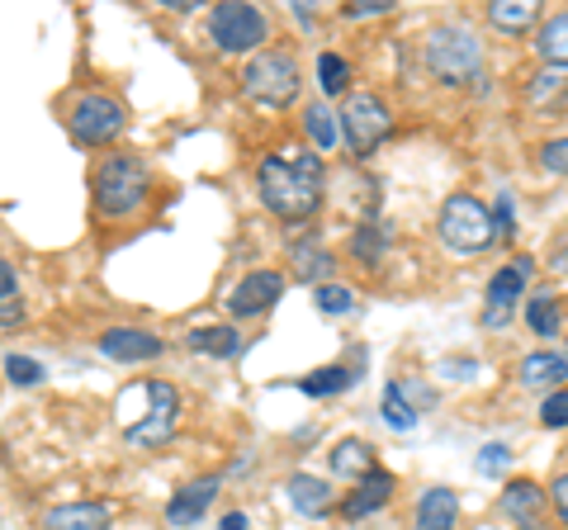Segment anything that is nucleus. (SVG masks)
Here are the masks:
<instances>
[{
  "instance_id": "nucleus-1",
  "label": "nucleus",
  "mask_w": 568,
  "mask_h": 530,
  "mask_svg": "<svg viewBox=\"0 0 568 530\" xmlns=\"http://www.w3.org/2000/svg\"><path fill=\"white\" fill-rule=\"evenodd\" d=\"M256 190H261V204L271 208L275 218H284V223L313 218L317 204H323V190H327L323 156H317L313 147L271 152L256 171Z\"/></svg>"
},
{
  "instance_id": "nucleus-2",
  "label": "nucleus",
  "mask_w": 568,
  "mask_h": 530,
  "mask_svg": "<svg viewBox=\"0 0 568 530\" xmlns=\"http://www.w3.org/2000/svg\"><path fill=\"white\" fill-rule=\"evenodd\" d=\"M148 162L142 156H104L100 171H95V204L100 214L110 218H129L133 208H142V200H148Z\"/></svg>"
},
{
  "instance_id": "nucleus-3",
  "label": "nucleus",
  "mask_w": 568,
  "mask_h": 530,
  "mask_svg": "<svg viewBox=\"0 0 568 530\" xmlns=\"http://www.w3.org/2000/svg\"><path fill=\"white\" fill-rule=\"evenodd\" d=\"M440 242L459 256H474V252H488L497 242L493 233V218L488 208L474 200V194H450L446 208H440Z\"/></svg>"
},
{
  "instance_id": "nucleus-4",
  "label": "nucleus",
  "mask_w": 568,
  "mask_h": 530,
  "mask_svg": "<svg viewBox=\"0 0 568 530\" xmlns=\"http://www.w3.org/2000/svg\"><path fill=\"white\" fill-rule=\"evenodd\" d=\"M478 62H484V52H478V39L469 29L446 24V29H436L432 39H426V67L436 72V81L465 85V81L478 77Z\"/></svg>"
},
{
  "instance_id": "nucleus-5",
  "label": "nucleus",
  "mask_w": 568,
  "mask_h": 530,
  "mask_svg": "<svg viewBox=\"0 0 568 530\" xmlns=\"http://www.w3.org/2000/svg\"><path fill=\"white\" fill-rule=\"evenodd\" d=\"M298 62L284 58V52H261V58L242 72V95L256 104H271V110H284V104L298 100Z\"/></svg>"
},
{
  "instance_id": "nucleus-6",
  "label": "nucleus",
  "mask_w": 568,
  "mask_h": 530,
  "mask_svg": "<svg viewBox=\"0 0 568 530\" xmlns=\"http://www.w3.org/2000/svg\"><path fill=\"white\" fill-rule=\"evenodd\" d=\"M388 129H394V119H388V104L379 95H369V91L351 95L346 110L336 114V133H346V143H351L355 156L375 152L384 137H388Z\"/></svg>"
},
{
  "instance_id": "nucleus-7",
  "label": "nucleus",
  "mask_w": 568,
  "mask_h": 530,
  "mask_svg": "<svg viewBox=\"0 0 568 530\" xmlns=\"http://www.w3.org/2000/svg\"><path fill=\"white\" fill-rule=\"evenodd\" d=\"M142 394H148V417L129 427V446L156 450V446H166V440L175 436V417H181V394H175L166 379H148V384H142Z\"/></svg>"
},
{
  "instance_id": "nucleus-8",
  "label": "nucleus",
  "mask_w": 568,
  "mask_h": 530,
  "mask_svg": "<svg viewBox=\"0 0 568 530\" xmlns=\"http://www.w3.org/2000/svg\"><path fill=\"white\" fill-rule=\"evenodd\" d=\"M123 129H129V114H123V104L114 95H81L77 110H71V137H77L81 147L114 143Z\"/></svg>"
},
{
  "instance_id": "nucleus-9",
  "label": "nucleus",
  "mask_w": 568,
  "mask_h": 530,
  "mask_svg": "<svg viewBox=\"0 0 568 530\" xmlns=\"http://www.w3.org/2000/svg\"><path fill=\"white\" fill-rule=\"evenodd\" d=\"M209 29H213V43H219L223 52H252V48L265 43V33H271L265 14L256 6H242V0H227V6L213 10Z\"/></svg>"
},
{
  "instance_id": "nucleus-10",
  "label": "nucleus",
  "mask_w": 568,
  "mask_h": 530,
  "mask_svg": "<svg viewBox=\"0 0 568 530\" xmlns=\"http://www.w3.org/2000/svg\"><path fill=\"white\" fill-rule=\"evenodd\" d=\"M530 271H536V261L530 256H517L511 265H503V271L493 275V285H488V308H484V327H507L511 323V308H517V298L526 289V279Z\"/></svg>"
},
{
  "instance_id": "nucleus-11",
  "label": "nucleus",
  "mask_w": 568,
  "mask_h": 530,
  "mask_svg": "<svg viewBox=\"0 0 568 530\" xmlns=\"http://www.w3.org/2000/svg\"><path fill=\"white\" fill-rule=\"evenodd\" d=\"M280 294H284L280 271H252L233 294H227V313L233 317H261V313H271L280 304Z\"/></svg>"
},
{
  "instance_id": "nucleus-12",
  "label": "nucleus",
  "mask_w": 568,
  "mask_h": 530,
  "mask_svg": "<svg viewBox=\"0 0 568 530\" xmlns=\"http://www.w3.org/2000/svg\"><path fill=\"white\" fill-rule=\"evenodd\" d=\"M162 337L152 332H138V327H110L100 337V356L104 360H119V365H138V360H156L162 356Z\"/></svg>"
},
{
  "instance_id": "nucleus-13",
  "label": "nucleus",
  "mask_w": 568,
  "mask_h": 530,
  "mask_svg": "<svg viewBox=\"0 0 568 530\" xmlns=\"http://www.w3.org/2000/svg\"><path fill=\"white\" fill-rule=\"evenodd\" d=\"M388 498H394V473L388 469H365L361 483H355V492L342 502V517L346 521H365V517H375V511H384Z\"/></svg>"
},
{
  "instance_id": "nucleus-14",
  "label": "nucleus",
  "mask_w": 568,
  "mask_h": 530,
  "mask_svg": "<svg viewBox=\"0 0 568 530\" xmlns=\"http://www.w3.org/2000/svg\"><path fill=\"white\" fill-rule=\"evenodd\" d=\"M503 511L517 526H526V530H545V521H540V511H545V492H540V483H530V479H517V483H507V492H503Z\"/></svg>"
},
{
  "instance_id": "nucleus-15",
  "label": "nucleus",
  "mask_w": 568,
  "mask_h": 530,
  "mask_svg": "<svg viewBox=\"0 0 568 530\" xmlns=\"http://www.w3.org/2000/svg\"><path fill=\"white\" fill-rule=\"evenodd\" d=\"M213 492H219V479H194V483H185V488L166 502V521H171V526H194V521H200L204 511H209Z\"/></svg>"
},
{
  "instance_id": "nucleus-16",
  "label": "nucleus",
  "mask_w": 568,
  "mask_h": 530,
  "mask_svg": "<svg viewBox=\"0 0 568 530\" xmlns=\"http://www.w3.org/2000/svg\"><path fill=\"white\" fill-rule=\"evenodd\" d=\"M43 530H110V507L104 502H67L43 517Z\"/></svg>"
},
{
  "instance_id": "nucleus-17",
  "label": "nucleus",
  "mask_w": 568,
  "mask_h": 530,
  "mask_svg": "<svg viewBox=\"0 0 568 530\" xmlns=\"http://www.w3.org/2000/svg\"><path fill=\"white\" fill-rule=\"evenodd\" d=\"M284 498H290L298 517H327L332 488H327V479H317V473H294V479L284 483Z\"/></svg>"
},
{
  "instance_id": "nucleus-18",
  "label": "nucleus",
  "mask_w": 568,
  "mask_h": 530,
  "mask_svg": "<svg viewBox=\"0 0 568 530\" xmlns=\"http://www.w3.org/2000/svg\"><path fill=\"white\" fill-rule=\"evenodd\" d=\"M459 517V502L450 488H426L422 502H417V530H455Z\"/></svg>"
},
{
  "instance_id": "nucleus-19",
  "label": "nucleus",
  "mask_w": 568,
  "mask_h": 530,
  "mask_svg": "<svg viewBox=\"0 0 568 530\" xmlns=\"http://www.w3.org/2000/svg\"><path fill=\"white\" fill-rule=\"evenodd\" d=\"M521 384H526V388L568 384V360L555 356V350H536V356H526V365H521Z\"/></svg>"
},
{
  "instance_id": "nucleus-20",
  "label": "nucleus",
  "mask_w": 568,
  "mask_h": 530,
  "mask_svg": "<svg viewBox=\"0 0 568 530\" xmlns=\"http://www.w3.org/2000/svg\"><path fill=\"white\" fill-rule=\"evenodd\" d=\"M290 261H294V275L298 279H323L332 271V252L317 237H298L290 246Z\"/></svg>"
},
{
  "instance_id": "nucleus-21",
  "label": "nucleus",
  "mask_w": 568,
  "mask_h": 530,
  "mask_svg": "<svg viewBox=\"0 0 568 530\" xmlns=\"http://www.w3.org/2000/svg\"><path fill=\"white\" fill-rule=\"evenodd\" d=\"M351 384H355L351 365H327V369H313V375L298 379V388H304L308 398H336V394H346Z\"/></svg>"
},
{
  "instance_id": "nucleus-22",
  "label": "nucleus",
  "mask_w": 568,
  "mask_h": 530,
  "mask_svg": "<svg viewBox=\"0 0 568 530\" xmlns=\"http://www.w3.org/2000/svg\"><path fill=\"white\" fill-rule=\"evenodd\" d=\"M327 459H332V473H342V479H361L365 469H375V465H369V446H365L361 436L336 440Z\"/></svg>"
},
{
  "instance_id": "nucleus-23",
  "label": "nucleus",
  "mask_w": 568,
  "mask_h": 530,
  "mask_svg": "<svg viewBox=\"0 0 568 530\" xmlns=\"http://www.w3.org/2000/svg\"><path fill=\"white\" fill-rule=\"evenodd\" d=\"M530 104H536V110H559V104H568V72L564 67H545V72L530 81Z\"/></svg>"
},
{
  "instance_id": "nucleus-24",
  "label": "nucleus",
  "mask_w": 568,
  "mask_h": 530,
  "mask_svg": "<svg viewBox=\"0 0 568 530\" xmlns=\"http://www.w3.org/2000/svg\"><path fill=\"white\" fill-rule=\"evenodd\" d=\"M237 346H242V337H237L233 327H200V332H190V350H200V356H213V360L237 356Z\"/></svg>"
},
{
  "instance_id": "nucleus-25",
  "label": "nucleus",
  "mask_w": 568,
  "mask_h": 530,
  "mask_svg": "<svg viewBox=\"0 0 568 530\" xmlns=\"http://www.w3.org/2000/svg\"><path fill=\"white\" fill-rule=\"evenodd\" d=\"M536 52L549 67H564L568 72V14H555V20L536 33Z\"/></svg>"
},
{
  "instance_id": "nucleus-26",
  "label": "nucleus",
  "mask_w": 568,
  "mask_h": 530,
  "mask_svg": "<svg viewBox=\"0 0 568 530\" xmlns=\"http://www.w3.org/2000/svg\"><path fill=\"white\" fill-rule=\"evenodd\" d=\"M536 14H540L536 0H493V6H488V20L497 29H507V33H521L530 20H536Z\"/></svg>"
},
{
  "instance_id": "nucleus-27",
  "label": "nucleus",
  "mask_w": 568,
  "mask_h": 530,
  "mask_svg": "<svg viewBox=\"0 0 568 530\" xmlns=\"http://www.w3.org/2000/svg\"><path fill=\"white\" fill-rule=\"evenodd\" d=\"M304 129H308V143H313L317 152H327V147L336 143V137H342V133H336V114L327 110L323 100H317V104H308V114H304Z\"/></svg>"
},
{
  "instance_id": "nucleus-28",
  "label": "nucleus",
  "mask_w": 568,
  "mask_h": 530,
  "mask_svg": "<svg viewBox=\"0 0 568 530\" xmlns=\"http://www.w3.org/2000/svg\"><path fill=\"white\" fill-rule=\"evenodd\" d=\"M526 323L536 337H555L559 332V304H555V294H536L526 304Z\"/></svg>"
},
{
  "instance_id": "nucleus-29",
  "label": "nucleus",
  "mask_w": 568,
  "mask_h": 530,
  "mask_svg": "<svg viewBox=\"0 0 568 530\" xmlns=\"http://www.w3.org/2000/svg\"><path fill=\"white\" fill-rule=\"evenodd\" d=\"M346 81H351V67L342 52H323V58H317V85H323V95H342Z\"/></svg>"
},
{
  "instance_id": "nucleus-30",
  "label": "nucleus",
  "mask_w": 568,
  "mask_h": 530,
  "mask_svg": "<svg viewBox=\"0 0 568 530\" xmlns=\"http://www.w3.org/2000/svg\"><path fill=\"white\" fill-rule=\"evenodd\" d=\"M384 421H388V427H394V431H403V436L417 427V412H413V408H407V402L398 398V388H394V384L384 388Z\"/></svg>"
},
{
  "instance_id": "nucleus-31",
  "label": "nucleus",
  "mask_w": 568,
  "mask_h": 530,
  "mask_svg": "<svg viewBox=\"0 0 568 530\" xmlns=\"http://www.w3.org/2000/svg\"><path fill=\"white\" fill-rule=\"evenodd\" d=\"M6 375H10V384H20V388H39L48 379L43 365L29 360V356H6Z\"/></svg>"
},
{
  "instance_id": "nucleus-32",
  "label": "nucleus",
  "mask_w": 568,
  "mask_h": 530,
  "mask_svg": "<svg viewBox=\"0 0 568 530\" xmlns=\"http://www.w3.org/2000/svg\"><path fill=\"white\" fill-rule=\"evenodd\" d=\"M384 246H388V233H384V227H361V233L351 237V252L361 256V261H379V256H384Z\"/></svg>"
},
{
  "instance_id": "nucleus-33",
  "label": "nucleus",
  "mask_w": 568,
  "mask_h": 530,
  "mask_svg": "<svg viewBox=\"0 0 568 530\" xmlns=\"http://www.w3.org/2000/svg\"><path fill=\"white\" fill-rule=\"evenodd\" d=\"M317 308H323L327 317H342L355 308V294L346 285H317Z\"/></svg>"
},
{
  "instance_id": "nucleus-34",
  "label": "nucleus",
  "mask_w": 568,
  "mask_h": 530,
  "mask_svg": "<svg viewBox=\"0 0 568 530\" xmlns=\"http://www.w3.org/2000/svg\"><path fill=\"white\" fill-rule=\"evenodd\" d=\"M507 465H511V450L503 446V440H488V446L478 450V473H484V479H497V473H507Z\"/></svg>"
},
{
  "instance_id": "nucleus-35",
  "label": "nucleus",
  "mask_w": 568,
  "mask_h": 530,
  "mask_svg": "<svg viewBox=\"0 0 568 530\" xmlns=\"http://www.w3.org/2000/svg\"><path fill=\"white\" fill-rule=\"evenodd\" d=\"M394 388H398V398H403L413 412L436 408V388H426V384H417V379H394Z\"/></svg>"
},
{
  "instance_id": "nucleus-36",
  "label": "nucleus",
  "mask_w": 568,
  "mask_h": 530,
  "mask_svg": "<svg viewBox=\"0 0 568 530\" xmlns=\"http://www.w3.org/2000/svg\"><path fill=\"white\" fill-rule=\"evenodd\" d=\"M540 421L549 431H559V427H568V388H555L545 402H540Z\"/></svg>"
},
{
  "instance_id": "nucleus-37",
  "label": "nucleus",
  "mask_w": 568,
  "mask_h": 530,
  "mask_svg": "<svg viewBox=\"0 0 568 530\" xmlns=\"http://www.w3.org/2000/svg\"><path fill=\"white\" fill-rule=\"evenodd\" d=\"M493 233L497 237H507L511 233V223H517V204H511V190H503V194H497V204H493Z\"/></svg>"
},
{
  "instance_id": "nucleus-38",
  "label": "nucleus",
  "mask_w": 568,
  "mask_h": 530,
  "mask_svg": "<svg viewBox=\"0 0 568 530\" xmlns=\"http://www.w3.org/2000/svg\"><path fill=\"white\" fill-rule=\"evenodd\" d=\"M540 166L549 175H568V137H555V143L540 147Z\"/></svg>"
},
{
  "instance_id": "nucleus-39",
  "label": "nucleus",
  "mask_w": 568,
  "mask_h": 530,
  "mask_svg": "<svg viewBox=\"0 0 568 530\" xmlns=\"http://www.w3.org/2000/svg\"><path fill=\"white\" fill-rule=\"evenodd\" d=\"M388 10H394V0H351L346 6L351 20H361V14H388Z\"/></svg>"
},
{
  "instance_id": "nucleus-40",
  "label": "nucleus",
  "mask_w": 568,
  "mask_h": 530,
  "mask_svg": "<svg viewBox=\"0 0 568 530\" xmlns=\"http://www.w3.org/2000/svg\"><path fill=\"white\" fill-rule=\"evenodd\" d=\"M20 323H24V304L20 298H6V304H0V332L20 327Z\"/></svg>"
},
{
  "instance_id": "nucleus-41",
  "label": "nucleus",
  "mask_w": 568,
  "mask_h": 530,
  "mask_svg": "<svg viewBox=\"0 0 568 530\" xmlns=\"http://www.w3.org/2000/svg\"><path fill=\"white\" fill-rule=\"evenodd\" d=\"M549 498H555L559 517H564V526H568V473H559V479H555V488H549Z\"/></svg>"
},
{
  "instance_id": "nucleus-42",
  "label": "nucleus",
  "mask_w": 568,
  "mask_h": 530,
  "mask_svg": "<svg viewBox=\"0 0 568 530\" xmlns=\"http://www.w3.org/2000/svg\"><path fill=\"white\" fill-rule=\"evenodd\" d=\"M6 298H14V271H10V261H0V304Z\"/></svg>"
},
{
  "instance_id": "nucleus-43",
  "label": "nucleus",
  "mask_w": 568,
  "mask_h": 530,
  "mask_svg": "<svg viewBox=\"0 0 568 530\" xmlns=\"http://www.w3.org/2000/svg\"><path fill=\"white\" fill-rule=\"evenodd\" d=\"M219 530H246V517L242 511H227V517L219 521Z\"/></svg>"
},
{
  "instance_id": "nucleus-44",
  "label": "nucleus",
  "mask_w": 568,
  "mask_h": 530,
  "mask_svg": "<svg viewBox=\"0 0 568 530\" xmlns=\"http://www.w3.org/2000/svg\"><path fill=\"white\" fill-rule=\"evenodd\" d=\"M555 271L568 275V242H559V252H555Z\"/></svg>"
},
{
  "instance_id": "nucleus-45",
  "label": "nucleus",
  "mask_w": 568,
  "mask_h": 530,
  "mask_svg": "<svg viewBox=\"0 0 568 530\" xmlns=\"http://www.w3.org/2000/svg\"><path fill=\"white\" fill-rule=\"evenodd\" d=\"M474 369H478V365H459V360H450V365H446V375H474Z\"/></svg>"
}]
</instances>
